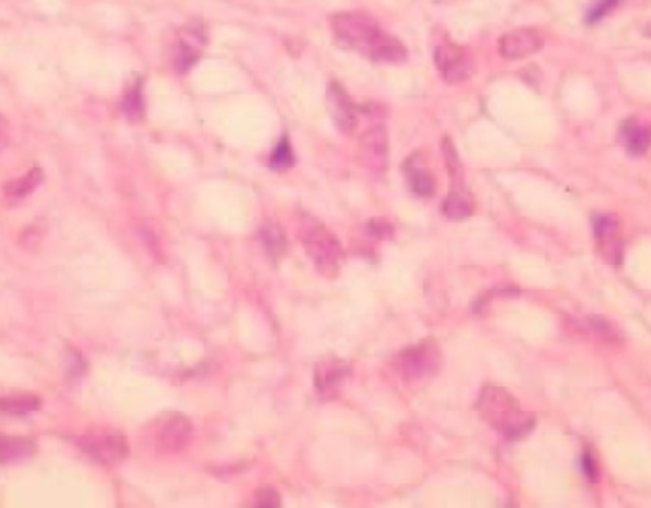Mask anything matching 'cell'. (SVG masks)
<instances>
[{
    "instance_id": "cell-30",
    "label": "cell",
    "mask_w": 651,
    "mask_h": 508,
    "mask_svg": "<svg viewBox=\"0 0 651 508\" xmlns=\"http://www.w3.org/2000/svg\"><path fill=\"white\" fill-rule=\"evenodd\" d=\"M644 35H646V37H651V22L644 27Z\"/></svg>"
},
{
    "instance_id": "cell-18",
    "label": "cell",
    "mask_w": 651,
    "mask_h": 508,
    "mask_svg": "<svg viewBox=\"0 0 651 508\" xmlns=\"http://www.w3.org/2000/svg\"><path fill=\"white\" fill-rule=\"evenodd\" d=\"M473 211H474L473 198H471V194L463 193V191H454L452 194H447L442 202V213L452 221L467 220V218H471Z\"/></svg>"
},
{
    "instance_id": "cell-1",
    "label": "cell",
    "mask_w": 651,
    "mask_h": 508,
    "mask_svg": "<svg viewBox=\"0 0 651 508\" xmlns=\"http://www.w3.org/2000/svg\"><path fill=\"white\" fill-rule=\"evenodd\" d=\"M332 30L339 42L381 64H402L408 57L406 46L383 33L369 13L339 12L332 18Z\"/></svg>"
},
{
    "instance_id": "cell-26",
    "label": "cell",
    "mask_w": 651,
    "mask_h": 508,
    "mask_svg": "<svg viewBox=\"0 0 651 508\" xmlns=\"http://www.w3.org/2000/svg\"><path fill=\"white\" fill-rule=\"evenodd\" d=\"M368 233L379 240H386L395 235V227L386 220H371L368 223Z\"/></svg>"
},
{
    "instance_id": "cell-23",
    "label": "cell",
    "mask_w": 651,
    "mask_h": 508,
    "mask_svg": "<svg viewBox=\"0 0 651 508\" xmlns=\"http://www.w3.org/2000/svg\"><path fill=\"white\" fill-rule=\"evenodd\" d=\"M293 160H296L293 159V151L290 147V142L284 137V140L278 143V147L273 151L269 164L274 172H286V169H290L293 166Z\"/></svg>"
},
{
    "instance_id": "cell-25",
    "label": "cell",
    "mask_w": 651,
    "mask_h": 508,
    "mask_svg": "<svg viewBox=\"0 0 651 508\" xmlns=\"http://www.w3.org/2000/svg\"><path fill=\"white\" fill-rule=\"evenodd\" d=\"M254 506H259V508H278L282 506V497L278 491L271 486H265L257 489V494L254 497Z\"/></svg>"
},
{
    "instance_id": "cell-19",
    "label": "cell",
    "mask_w": 651,
    "mask_h": 508,
    "mask_svg": "<svg viewBox=\"0 0 651 508\" xmlns=\"http://www.w3.org/2000/svg\"><path fill=\"white\" fill-rule=\"evenodd\" d=\"M259 237L263 242V248L273 257V259H281L284 257L286 250H288V240L284 230L278 227L276 223H263L259 228Z\"/></svg>"
},
{
    "instance_id": "cell-29",
    "label": "cell",
    "mask_w": 651,
    "mask_h": 508,
    "mask_svg": "<svg viewBox=\"0 0 651 508\" xmlns=\"http://www.w3.org/2000/svg\"><path fill=\"white\" fill-rule=\"evenodd\" d=\"M438 4H454V3H459V0H437Z\"/></svg>"
},
{
    "instance_id": "cell-9",
    "label": "cell",
    "mask_w": 651,
    "mask_h": 508,
    "mask_svg": "<svg viewBox=\"0 0 651 508\" xmlns=\"http://www.w3.org/2000/svg\"><path fill=\"white\" fill-rule=\"evenodd\" d=\"M593 230L598 252L608 263L619 265L623 259V240H621V225H619L617 215L613 213H598L595 215Z\"/></svg>"
},
{
    "instance_id": "cell-22",
    "label": "cell",
    "mask_w": 651,
    "mask_h": 508,
    "mask_svg": "<svg viewBox=\"0 0 651 508\" xmlns=\"http://www.w3.org/2000/svg\"><path fill=\"white\" fill-rule=\"evenodd\" d=\"M122 111L134 122L143 118L145 101H143V91H142V81H137L132 88L126 90V94H124V98H122Z\"/></svg>"
},
{
    "instance_id": "cell-4",
    "label": "cell",
    "mask_w": 651,
    "mask_h": 508,
    "mask_svg": "<svg viewBox=\"0 0 651 508\" xmlns=\"http://www.w3.org/2000/svg\"><path fill=\"white\" fill-rule=\"evenodd\" d=\"M73 443L103 467H117L130 455L128 438L115 428H94L74 435Z\"/></svg>"
},
{
    "instance_id": "cell-31",
    "label": "cell",
    "mask_w": 651,
    "mask_h": 508,
    "mask_svg": "<svg viewBox=\"0 0 651 508\" xmlns=\"http://www.w3.org/2000/svg\"><path fill=\"white\" fill-rule=\"evenodd\" d=\"M4 130H6V128H4V120H3V118H0V137H3V135H4Z\"/></svg>"
},
{
    "instance_id": "cell-7",
    "label": "cell",
    "mask_w": 651,
    "mask_h": 508,
    "mask_svg": "<svg viewBox=\"0 0 651 508\" xmlns=\"http://www.w3.org/2000/svg\"><path fill=\"white\" fill-rule=\"evenodd\" d=\"M359 160L371 176H381L389 164V133L378 125L368 128L359 142Z\"/></svg>"
},
{
    "instance_id": "cell-14",
    "label": "cell",
    "mask_w": 651,
    "mask_h": 508,
    "mask_svg": "<svg viewBox=\"0 0 651 508\" xmlns=\"http://www.w3.org/2000/svg\"><path fill=\"white\" fill-rule=\"evenodd\" d=\"M204 44H206V37H204L203 29H196V27L189 25L187 29L181 30L179 42H178V65L181 71H187L195 64L200 52H203Z\"/></svg>"
},
{
    "instance_id": "cell-21",
    "label": "cell",
    "mask_w": 651,
    "mask_h": 508,
    "mask_svg": "<svg viewBox=\"0 0 651 508\" xmlns=\"http://www.w3.org/2000/svg\"><path fill=\"white\" fill-rule=\"evenodd\" d=\"M40 183H42L40 168H33L25 176L13 179V181H8L6 187H4V194L8 198H12V200H22V198H25V196H29L30 193H33Z\"/></svg>"
},
{
    "instance_id": "cell-20",
    "label": "cell",
    "mask_w": 651,
    "mask_h": 508,
    "mask_svg": "<svg viewBox=\"0 0 651 508\" xmlns=\"http://www.w3.org/2000/svg\"><path fill=\"white\" fill-rule=\"evenodd\" d=\"M40 408V400L35 394H10L0 396V413L29 415Z\"/></svg>"
},
{
    "instance_id": "cell-5",
    "label": "cell",
    "mask_w": 651,
    "mask_h": 508,
    "mask_svg": "<svg viewBox=\"0 0 651 508\" xmlns=\"http://www.w3.org/2000/svg\"><path fill=\"white\" fill-rule=\"evenodd\" d=\"M393 367L406 381H425L440 369V349L434 341H421L406 347L395 357Z\"/></svg>"
},
{
    "instance_id": "cell-11",
    "label": "cell",
    "mask_w": 651,
    "mask_h": 508,
    "mask_svg": "<svg viewBox=\"0 0 651 508\" xmlns=\"http://www.w3.org/2000/svg\"><path fill=\"white\" fill-rule=\"evenodd\" d=\"M542 44H545V39H542L537 29L522 27L510 30V33L499 39V54L505 59H524L539 52Z\"/></svg>"
},
{
    "instance_id": "cell-8",
    "label": "cell",
    "mask_w": 651,
    "mask_h": 508,
    "mask_svg": "<svg viewBox=\"0 0 651 508\" xmlns=\"http://www.w3.org/2000/svg\"><path fill=\"white\" fill-rule=\"evenodd\" d=\"M434 61H437V67L446 82L456 84L469 79L471 57L463 46L452 40L438 42L434 48Z\"/></svg>"
},
{
    "instance_id": "cell-2",
    "label": "cell",
    "mask_w": 651,
    "mask_h": 508,
    "mask_svg": "<svg viewBox=\"0 0 651 508\" xmlns=\"http://www.w3.org/2000/svg\"><path fill=\"white\" fill-rule=\"evenodd\" d=\"M476 409L480 418L508 440L524 438L532 433L535 423L532 415L524 411L513 394L503 387H495V384H486L480 391Z\"/></svg>"
},
{
    "instance_id": "cell-12",
    "label": "cell",
    "mask_w": 651,
    "mask_h": 508,
    "mask_svg": "<svg viewBox=\"0 0 651 508\" xmlns=\"http://www.w3.org/2000/svg\"><path fill=\"white\" fill-rule=\"evenodd\" d=\"M351 366L343 360L328 358L317 364L315 367V387L320 394L332 396L349 381Z\"/></svg>"
},
{
    "instance_id": "cell-6",
    "label": "cell",
    "mask_w": 651,
    "mask_h": 508,
    "mask_svg": "<svg viewBox=\"0 0 651 508\" xmlns=\"http://www.w3.org/2000/svg\"><path fill=\"white\" fill-rule=\"evenodd\" d=\"M193 440V423L181 413H168L152 428L154 450L161 455L181 453Z\"/></svg>"
},
{
    "instance_id": "cell-3",
    "label": "cell",
    "mask_w": 651,
    "mask_h": 508,
    "mask_svg": "<svg viewBox=\"0 0 651 508\" xmlns=\"http://www.w3.org/2000/svg\"><path fill=\"white\" fill-rule=\"evenodd\" d=\"M301 242L307 255L311 257L315 267L326 276L339 271L343 250L339 240L330 233V228L322 225L318 220L303 215L301 218Z\"/></svg>"
},
{
    "instance_id": "cell-24",
    "label": "cell",
    "mask_w": 651,
    "mask_h": 508,
    "mask_svg": "<svg viewBox=\"0 0 651 508\" xmlns=\"http://www.w3.org/2000/svg\"><path fill=\"white\" fill-rule=\"evenodd\" d=\"M442 157H444V162H446L449 176H452V179L457 183L461 174H463V168H461V160H459L457 151L454 147V142L449 140V137H444V140H442Z\"/></svg>"
},
{
    "instance_id": "cell-15",
    "label": "cell",
    "mask_w": 651,
    "mask_h": 508,
    "mask_svg": "<svg viewBox=\"0 0 651 508\" xmlns=\"http://www.w3.org/2000/svg\"><path fill=\"white\" fill-rule=\"evenodd\" d=\"M35 452L37 448L33 440L0 435V465L22 463V461L33 457Z\"/></svg>"
},
{
    "instance_id": "cell-28",
    "label": "cell",
    "mask_w": 651,
    "mask_h": 508,
    "mask_svg": "<svg viewBox=\"0 0 651 508\" xmlns=\"http://www.w3.org/2000/svg\"><path fill=\"white\" fill-rule=\"evenodd\" d=\"M617 4V0H598V3L588 12V22H598L602 20L603 15H608V12Z\"/></svg>"
},
{
    "instance_id": "cell-27",
    "label": "cell",
    "mask_w": 651,
    "mask_h": 508,
    "mask_svg": "<svg viewBox=\"0 0 651 508\" xmlns=\"http://www.w3.org/2000/svg\"><path fill=\"white\" fill-rule=\"evenodd\" d=\"M581 467H583V472L588 480L596 482L598 480V463H596V457L591 450H585L583 457H581Z\"/></svg>"
},
{
    "instance_id": "cell-16",
    "label": "cell",
    "mask_w": 651,
    "mask_h": 508,
    "mask_svg": "<svg viewBox=\"0 0 651 508\" xmlns=\"http://www.w3.org/2000/svg\"><path fill=\"white\" fill-rule=\"evenodd\" d=\"M621 142L630 155L634 157L644 155L651 145V126L640 125V122L634 118L627 120L621 128Z\"/></svg>"
},
{
    "instance_id": "cell-17",
    "label": "cell",
    "mask_w": 651,
    "mask_h": 508,
    "mask_svg": "<svg viewBox=\"0 0 651 508\" xmlns=\"http://www.w3.org/2000/svg\"><path fill=\"white\" fill-rule=\"evenodd\" d=\"M579 322H581V326H583L585 333L593 335L595 339H598V341L610 343V345L621 343L623 333L619 331V328L613 324V322L610 318H603V316H586V318H583Z\"/></svg>"
},
{
    "instance_id": "cell-13",
    "label": "cell",
    "mask_w": 651,
    "mask_h": 508,
    "mask_svg": "<svg viewBox=\"0 0 651 508\" xmlns=\"http://www.w3.org/2000/svg\"><path fill=\"white\" fill-rule=\"evenodd\" d=\"M402 169H404L406 181L410 185V189L413 191V194L421 196V198H429L434 194V191H437L434 176L430 174L427 160L421 152H413L412 157H408L404 162V168Z\"/></svg>"
},
{
    "instance_id": "cell-10",
    "label": "cell",
    "mask_w": 651,
    "mask_h": 508,
    "mask_svg": "<svg viewBox=\"0 0 651 508\" xmlns=\"http://www.w3.org/2000/svg\"><path fill=\"white\" fill-rule=\"evenodd\" d=\"M326 105H328V113L337 130L352 133L356 125H359V107H356V103L347 94V90L339 82H330V88L326 91Z\"/></svg>"
}]
</instances>
